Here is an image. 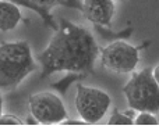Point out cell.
Instances as JSON below:
<instances>
[{
    "label": "cell",
    "mask_w": 159,
    "mask_h": 129,
    "mask_svg": "<svg viewBox=\"0 0 159 129\" xmlns=\"http://www.w3.org/2000/svg\"><path fill=\"white\" fill-rule=\"evenodd\" d=\"M110 96L98 88L78 85L75 94V108L85 124H98L110 107Z\"/></svg>",
    "instance_id": "277c9868"
},
{
    "label": "cell",
    "mask_w": 159,
    "mask_h": 129,
    "mask_svg": "<svg viewBox=\"0 0 159 129\" xmlns=\"http://www.w3.org/2000/svg\"><path fill=\"white\" fill-rule=\"evenodd\" d=\"M3 114V97H2V93H0V115Z\"/></svg>",
    "instance_id": "5bb4252c"
},
{
    "label": "cell",
    "mask_w": 159,
    "mask_h": 129,
    "mask_svg": "<svg viewBox=\"0 0 159 129\" xmlns=\"http://www.w3.org/2000/svg\"><path fill=\"white\" fill-rule=\"evenodd\" d=\"M135 125H158V119L154 113L149 111H140L134 119Z\"/></svg>",
    "instance_id": "30bf717a"
},
{
    "label": "cell",
    "mask_w": 159,
    "mask_h": 129,
    "mask_svg": "<svg viewBox=\"0 0 159 129\" xmlns=\"http://www.w3.org/2000/svg\"><path fill=\"white\" fill-rule=\"evenodd\" d=\"M22 121L13 114H2L0 115V125H21Z\"/></svg>",
    "instance_id": "8fae6325"
},
{
    "label": "cell",
    "mask_w": 159,
    "mask_h": 129,
    "mask_svg": "<svg viewBox=\"0 0 159 129\" xmlns=\"http://www.w3.org/2000/svg\"><path fill=\"white\" fill-rule=\"evenodd\" d=\"M31 117L41 125L61 124L67 118V111L61 99L52 92H39L28 100Z\"/></svg>",
    "instance_id": "5b68a950"
},
{
    "label": "cell",
    "mask_w": 159,
    "mask_h": 129,
    "mask_svg": "<svg viewBox=\"0 0 159 129\" xmlns=\"http://www.w3.org/2000/svg\"><path fill=\"white\" fill-rule=\"evenodd\" d=\"M21 10L14 3L0 0V32H8L21 22Z\"/></svg>",
    "instance_id": "ba28073f"
},
{
    "label": "cell",
    "mask_w": 159,
    "mask_h": 129,
    "mask_svg": "<svg viewBox=\"0 0 159 129\" xmlns=\"http://www.w3.org/2000/svg\"><path fill=\"white\" fill-rule=\"evenodd\" d=\"M123 93L131 110L159 113V85L152 69L145 68L135 72L123 88Z\"/></svg>",
    "instance_id": "3957f363"
},
{
    "label": "cell",
    "mask_w": 159,
    "mask_h": 129,
    "mask_svg": "<svg viewBox=\"0 0 159 129\" xmlns=\"http://www.w3.org/2000/svg\"><path fill=\"white\" fill-rule=\"evenodd\" d=\"M99 56V47L85 27L63 21L46 49L39 54L43 77L55 72L91 74Z\"/></svg>",
    "instance_id": "6da1fadb"
},
{
    "label": "cell",
    "mask_w": 159,
    "mask_h": 129,
    "mask_svg": "<svg viewBox=\"0 0 159 129\" xmlns=\"http://www.w3.org/2000/svg\"><path fill=\"white\" fill-rule=\"evenodd\" d=\"M31 2L38 4V6H42V7H50V6L59 3L60 0H31Z\"/></svg>",
    "instance_id": "7c38bea8"
},
{
    "label": "cell",
    "mask_w": 159,
    "mask_h": 129,
    "mask_svg": "<svg viewBox=\"0 0 159 129\" xmlns=\"http://www.w3.org/2000/svg\"><path fill=\"white\" fill-rule=\"evenodd\" d=\"M82 10L91 22L107 27L115 15V0H82Z\"/></svg>",
    "instance_id": "52a82bcc"
},
{
    "label": "cell",
    "mask_w": 159,
    "mask_h": 129,
    "mask_svg": "<svg viewBox=\"0 0 159 129\" xmlns=\"http://www.w3.org/2000/svg\"><path fill=\"white\" fill-rule=\"evenodd\" d=\"M34 69L35 61L28 42L0 44V89L18 86Z\"/></svg>",
    "instance_id": "7a4b0ae2"
},
{
    "label": "cell",
    "mask_w": 159,
    "mask_h": 129,
    "mask_svg": "<svg viewBox=\"0 0 159 129\" xmlns=\"http://www.w3.org/2000/svg\"><path fill=\"white\" fill-rule=\"evenodd\" d=\"M109 125H133L134 124V119L126 113H120V111L115 110L110 117V119L107 121Z\"/></svg>",
    "instance_id": "9c48e42d"
},
{
    "label": "cell",
    "mask_w": 159,
    "mask_h": 129,
    "mask_svg": "<svg viewBox=\"0 0 159 129\" xmlns=\"http://www.w3.org/2000/svg\"><path fill=\"white\" fill-rule=\"evenodd\" d=\"M138 60V49L123 40L112 42L101 50V61L103 67L119 74L133 72L137 67Z\"/></svg>",
    "instance_id": "8992f818"
},
{
    "label": "cell",
    "mask_w": 159,
    "mask_h": 129,
    "mask_svg": "<svg viewBox=\"0 0 159 129\" xmlns=\"http://www.w3.org/2000/svg\"><path fill=\"white\" fill-rule=\"evenodd\" d=\"M152 74H154V78H155V81L158 82V85H159V64L157 67H155L154 69H152Z\"/></svg>",
    "instance_id": "4fadbf2b"
}]
</instances>
